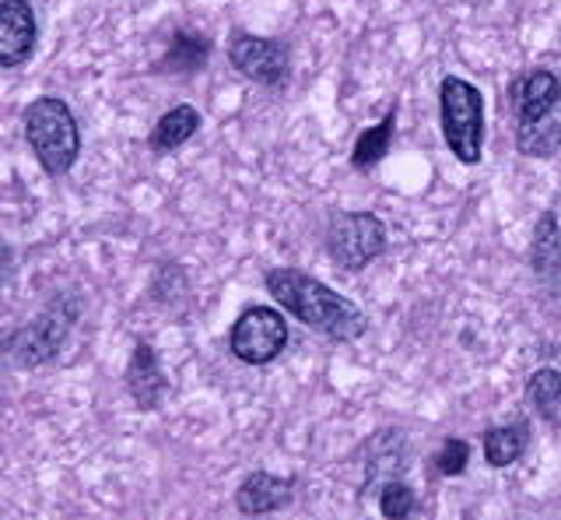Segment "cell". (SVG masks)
I'll use <instances>...</instances> for the list:
<instances>
[{
    "instance_id": "8fae6325",
    "label": "cell",
    "mask_w": 561,
    "mask_h": 520,
    "mask_svg": "<svg viewBox=\"0 0 561 520\" xmlns=\"http://www.w3.org/2000/svg\"><path fill=\"white\" fill-rule=\"evenodd\" d=\"M530 268L543 292L561 303V225L554 212H543L534 225V242H530Z\"/></svg>"
},
{
    "instance_id": "2e32d148",
    "label": "cell",
    "mask_w": 561,
    "mask_h": 520,
    "mask_svg": "<svg viewBox=\"0 0 561 520\" xmlns=\"http://www.w3.org/2000/svg\"><path fill=\"white\" fill-rule=\"evenodd\" d=\"M526 443H530V429H526L523 422H508V426H495L484 432V461L491 467H508L516 464L523 454H526Z\"/></svg>"
},
{
    "instance_id": "277c9868",
    "label": "cell",
    "mask_w": 561,
    "mask_h": 520,
    "mask_svg": "<svg viewBox=\"0 0 561 520\" xmlns=\"http://www.w3.org/2000/svg\"><path fill=\"white\" fill-rule=\"evenodd\" d=\"M78 317H81L78 292H57L39 314L8 335L11 362L22 370H39L46 362H53L64 352V344H67L70 331H75Z\"/></svg>"
},
{
    "instance_id": "9a60e30c",
    "label": "cell",
    "mask_w": 561,
    "mask_h": 520,
    "mask_svg": "<svg viewBox=\"0 0 561 520\" xmlns=\"http://www.w3.org/2000/svg\"><path fill=\"white\" fill-rule=\"evenodd\" d=\"M526 402L551 429L561 432V370L540 366L526 380Z\"/></svg>"
},
{
    "instance_id": "3957f363",
    "label": "cell",
    "mask_w": 561,
    "mask_h": 520,
    "mask_svg": "<svg viewBox=\"0 0 561 520\" xmlns=\"http://www.w3.org/2000/svg\"><path fill=\"white\" fill-rule=\"evenodd\" d=\"M22 124H25V142L46 177L53 180L67 177L81 155V127L78 116L70 113L67 99L60 95L32 99L22 113Z\"/></svg>"
},
{
    "instance_id": "30bf717a",
    "label": "cell",
    "mask_w": 561,
    "mask_h": 520,
    "mask_svg": "<svg viewBox=\"0 0 561 520\" xmlns=\"http://www.w3.org/2000/svg\"><path fill=\"white\" fill-rule=\"evenodd\" d=\"M123 380H127V394H130V402L137 405V411H158L165 405L169 376L162 370V362H158V352H154L151 341H137L134 344Z\"/></svg>"
},
{
    "instance_id": "ba28073f",
    "label": "cell",
    "mask_w": 561,
    "mask_h": 520,
    "mask_svg": "<svg viewBox=\"0 0 561 520\" xmlns=\"http://www.w3.org/2000/svg\"><path fill=\"white\" fill-rule=\"evenodd\" d=\"M288 349V320L274 306L242 309L228 335V352L245 366H271Z\"/></svg>"
},
{
    "instance_id": "e0dca14e",
    "label": "cell",
    "mask_w": 561,
    "mask_h": 520,
    "mask_svg": "<svg viewBox=\"0 0 561 520\" xmlns=\"http://www.w3.org/2000/svg\"><path fill=\"white\" fill-rule=\"evenodd\" d=\"M207 57H210V43L204 36H193V32H175L162 67H169L172 75H193V71H201V67L207 64Z\"/></svg>"
},
{
    "instance_id": "5b68a950",
    "label": "cell",
    "mask_w": 561,
    "mask_h": 520,
    "mask_svg": "<svg viewBox=\"0 0 561 520\" xmlns=\"http://www.w3.org/2000/svg\"><path fill=\"white\" fill-rule=\"evenodd\" d=\"M438 124L456 162L478 166L484 151V95L460 75L438 81Z\"/></svg>"
},
{
    "instance_id": "8992f818",
    "label": "cell",
    "mask_w": 561,
    "mask_h": 520,
    "mask_svg": "<svg viewBox=\"0 0 561 520\" xmlns=\"http://www.w3.org/2000/svg\"><path fill=\"white\" fill-rule=\"evenodd\" d=\"M386 225L373 212H341L327 225V253L344 271H365L386 253Z\"/></svg>"
},
{
    "instance_id": "52a82bcc",
    "label": "cell",
    "mask_w": 561,
    "mask_h": 520,
    "mask_svg": "<svg viewBox=\"0 0 561 520\" xmlns=\"http://www.w3.org/2000/svg\"><path fill=\"white\" fill-rule=\"evenodd\" d=\"M228 60L245 81L260 84V89L285 92L291 81V54L285 39L253 36V32L236 29L228 36Z\"/></svg>"
},
{
    "instance_id": "6da1fadb",
    "label": "cell",
    "mask_w": 561,
    "mask_h": 520,
    "mask_svg": "<svg viewBox=\"0 0 561 520\" xmlns=\"http://www.w3.org/2000/svg\"><path fill=\"white\" fill-rule=\"evenodd\" d=\"M263 285H267L274 303L285 309V314H291L298 324H306L309 331L323 335L330 341L347 344V341H358L368 331V317L355 303L306 271L271 268L263 274Z\"/></svg>"
},
{
    "instance_id": "7c38bea8",
    "label": "cell",
    "mask_w": 561,
    "mask_h": 520,
    "mask_svg": "<svg viewBox=\"0 0 561 520\" xmlns=\"http://www.w3.org/2000/svg\"><path fill=\"white\" fill-rule=\"evenodd\" d=\"M295 496V482L291 478H280V475H271V472H253L239 482L236 489V507L239 513L245 517H267V513H277L285 510Z\"/></svg>"
},
{
    "instance_id": "5bb4252c",
    "label": "cell",
    "mask_w": 561,
    "mask_h": 520,
    "mask_svg": "<svg viewBox=\"0 0 561 520\" xmlns=\"http://www.w3.org/2000/svg\"><path fill=\"white\" fill-rule=\"evenodd\" d=\"M393 134H397V102H393V110L386 113L376 127H365V131L358 134L355 148H351V166H355L358 172L376 169V166L386 159V155H390Z\"/></svg>"
},
{
    "instance_id": "d6986e66",
    "label": "cell",
    "mask_w": 561,
    "mask_h": 520,
    "mask_svg": "<svg viewBox=\"0 0 561 520\" xmlns=\"http://www.w3.org/2000/svg\"><path fill=\"white\" fill-rule=\"evenodd\" d=\"M467 464H470V443H467V440L449 437L443 446H438V454H435L438 475L456 478V475H463V472H467Z\"/></svg>"
},
{
    "instance_id": "ac0fdd59",
    "label": "cell",
    "mask_w": 561,
    "mask_h": 520,
    "mask_svg": "<svg viewBox=\"0 0 561 520\" xmlns=\"http://www.w3.org/2000/svg\"><path fill=\"white\" fill-rule=\"evenodd\" d=\"M414 510H417V493L411 489L408 482L390 478V482L382 485V493H379V513L382 517L403 520V517H411Z\"/></svg>"
},
{
    "instance_id": "4fadbf2b",
    "label": "cell",
    "mask_w": 561,
    "mask_h": 520,
    "mask_svg": "<svg viewBox=\"0 0 561 520\" xmlns=\"http://www.w3.org/2000/svg\"><path fill=\"white\" fill-rule=\"evenodd\" d=\"M197 131H201V113L183 102V106H172L169 113L158 116V124L151 127V137H148V148L151 155H172L186 142H193Z\"/></svg>"
},
{
    "instance_id": "7a4b0ae2",
    "label": "cell",
    "mask_w": 561,
    "mask_h": 520,
    "mask_svg": "<svg viewBox=\"0 0 561 520\" xmlns=\"http://www.w3.org/2000/svg\"><path fill=\"white\" fill-rule=\"evenodd\" d=\"M516 148L530 159H551L561 148V78L548 67L516 81Z\"/></svg>"
},
{
    "instance_id": "9c48e42d",
    "label": "cell",
    "mask_w": 561,
    "mask_h": 520,
    "mask_svg": "<svg viewBox=\"0 0 561 520\" xmlns=\"http://www.w3.org/2000/svg\"><path fill=\"white\" fill-rule=\"evenodd\" d=\"M39 25L28 0H0V67L14 71L35 54Z\"/></svg>"
}]
</instances>
